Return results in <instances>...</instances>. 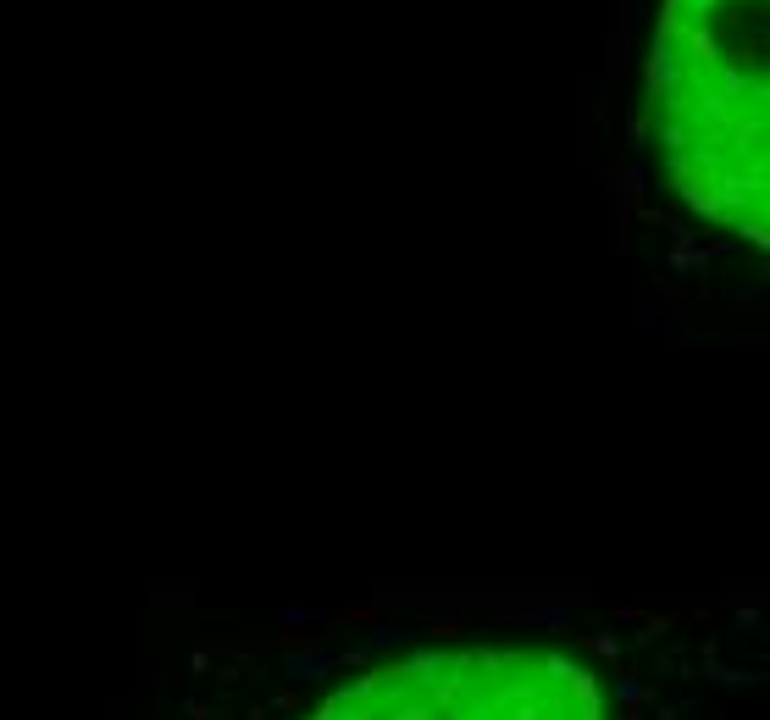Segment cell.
Returning <instances> with one entry per match:
<instances>
[{
  "instance_id": "1",
  "label": "cell",
  "mask_w": 770,
  "mask_h": 720,
  "mask_svg": "<svg viewBox=\"0 0 770 720\" xmlns=\"http://www.w3.org/2000/svg\"><path fill=\"white\" fill-rule=\"evenodd\" d=\"M770 0H665L649 61V127L665 178L726 233L770 227Z\"/></svg>"
},
{
  "instance_id": "2",
  "label": "cell",
  "mask_w": 770,
  "mask_h": 720,
  "mask_svg": "<svg viewBox=\"0 0 770 720\" xmlns=\"http://www.w3.org/2000/svg\"><path fill=\"white\" fill-rule=\"evenodd\" d=\"M311 720H609V693L555 643H449L366 671Z\"/></svg>"
}]
</instances>
